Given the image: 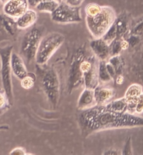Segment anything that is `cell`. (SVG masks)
Returning <instances> with one entry per match:
<instances>
[{"mask_svg":"<svg viewBox=\"0 0 143 155\" xmlns=\"http://www.w3.org/2000/svg\"><path fill=\"white\" fill-rule=\"evenodd\" d=\"M124 81V78L122 76H119L117 79V83L118 84H121Z\"/></svg>","mask_w":143,"mask_h":155,"instance_id":"24","label":"cell"},{"mask_svg":"<svg viewBox=\"0 0 143 155\" xmlns=\"http://www.w3.org/2000/svg\"><path fill=\"white\" fill-rule=\"evenodd\" d=\"M10 154L11 155H23L26 154L25 150L22 148V147H16L12 151L10 152Z\"/></svg>","mask_w":143,"mask_h":155,"instance_id":"22","label":"cell"},{"mask_svg":"<svg viewBox=\"0 0 143 155\" xmlns=\"http://www.w3.org/2000/svg\"><path fill=\"white\" fill-rule=\"evenodd\" d=\"M115 11L111 6H102L101 11L92 18L86 17L88 30L94 38H101L107 34L116 21Z\"/></svg>","mask_w":143,"mask_h":155,"instance_id":"2","label":"cell"},{"mask_svg":"<svg viewBox=\"0 0 143 155\" xmlns=\"http://www.w3.org/2000/svg\"><path fill=\"white\" fill-rule=\"evenodd\" d=\"M56 1H57L58 2H60V3H61L62 2H64V0H56Z\"/></svg>","mask_w":143,"mask_h":155,"instance_id":"26","label":"cell"},{"mask_svg":"<svg viewBox=\"0 0 143 155\" xmlns=\"http://www.w3.org/2000/svg\"><path fill=\"white\" fill-rule=\"evenodd\" d=\"M11 66L12 73L20 80L28 74L27 69L22 58L15 52H12L11 54Z\"/></svg>","mask_w":143,"mask_h":155,"instance_id":"9","label":"cell"},{"mask_svg":"<svg viewBox=\"0 0 143 155\" xmlns=\"http://www.w3.org/2000/svg\"><path fill=\"white\" fill-rule=\"evenodd\" d=\"M79 123L87 132L113 129L131 128L143 126V118L129 113H119L110 110L105 105L82 110Z\"/></svg>","mask_w":143,"mask_h":155,"instance_id":"1","label":"cell"},{"mask_svg":"<svg viewBox=\"0 0 143 155\" xmlns=\"http://www.w3.org/2000/svg\"><path fill=\"white\" fill-rule=\"evenodd\" d=\"M142 93V86L138 84H133L128 87L125 93L126 101H138Z\"/></svg>","mask_w":143,"mask_h":155,"instance_id":"14","label":"cell"},{"mask_svg":"<svg viewBox=\"0 0 143 155\" xmlns=\"http://www.w3.org/2000/svg\"><path fill=\"white\" fill-rule=\"evenodd\" d=\"M27 0H9L3 5V12L13 19H17L29 9Z\"/></svg>","mask_w":143,"mask_h":155,"instance_id":"7","label":"cell"},{"mask_svg":"<svg viewBox=\"0 0 143 155\" xmlns=\"http://www.w3.org/2000/svg\"><path fill=\"white\" fill-rule=\"evenodd\" d=\"M51 19L58 24H70L82 21L80 7L73 6L65 1L60 3L56 10L51 13Z\"/></svg>","mask_w":143,"mask_h":155,"instance_id":"6","label":"cell"},{"mask_svg":"<svg viewBox=\"0 0 143 155\" xmlns=\"http://www.w3.org/2000/svg\"><path fill=\"white\" fill-rule=\"evenodd\" d=\"M104 105L105 107L112 111L119 113H127V101L125 97L109 102Z\"/></svg>","mask_w":143,"mask_h":155,"instance_id":"13","label":"cell"},{"mask_svg":"<svg viewBox=\"0 0 143 155\" xmlns=\"http://www.w3.org/2000/svg\"><path fill=\"white\" fill-rule=\"evenodd\" d=\"M98 78L99 81L103 82H107L111 80L112 76L107 70L104 61H101L98 65Z\"/></svg>","mask_w":143,"mask_h":155,"instance_id":"16","label":"cell"},{"mask_svg":"<svg viewBox=\"0 0 143 155\" xmlns=\"http://www.w3.org/2000/svg\"><path fill=\"white\" fill-rule=\"evenodd\" d=\"M114 90L109 87L98 86L94 89L95 99L97 104L104 105L109 102L114 95Z\"/></svg>","mask_w":143,"mask_h":155,"instance_id":"12","label":"cell"},{"mask_svg":"<svg viewBox=\"0 0 143 155\" xmlns=\"http://www.w3.org/2000/svg\"><path fill=\"white\" fill-rule=\"evenodd\" d=\"M9 1V0H0V2H1L2 5H4L6 3H7Z\"/></svg>","mask_w":143,"mask_h":155,"instance_id":"25","label":"cell"},{"mask_svg":"<svg viewBox=\"0 0 143 155\" xmlns=\"http://www.w3.org/2000/svg\"><path fill=\"white\" fill-rule=\"evenodd\" d=\"M64 41V36L57 32L50 33L42 38L37 50L36 62L39 65L45 64L62 46Z\"/></svg>","mask_w":143,"mask_h":155,"instance_id":"3","label":"cell"},{"mask_svg":"<svg viewBox=\"0 0 143 155\" xmlns=\"http://www.w3.org/2000/svg\"><path fill=\"white\" fill-rule=\"evenodd\" d=\"M13 47L7 45L0 49V61H1V78L3 88L8 96L11 104H13V86L11 66V57L13 52Z\"/></svg>","mask_w":143,"mask_h":155,"instance_id":"4","label":"cell"},{"mask_svg":"<svg viewBox=\"0 0 143 155\" xmlns=\"http://www.w3.org/2000/svg\"><path fill=\"white\" fill-rule=\"evenodd\" d=\"M60 5V2L56 0H43L36 8L40 12L50 13L54 12Z\"/></svg>","mask_w":143,"mask_h":155,"instance_id":"15","label":"cell"},{"mask_svg":"<svg viewBox=\"0 0 143 155\" xmlns=\"http://www.w3.org/2000/svg\"><path fill=\"white\" fill-rule=\"evenodd\" d=\"M102 6L98 5V4L96 3H90L88 4L85 6V12L86 14V17L92 18L94 16L97 15L100 11H101Z\"/></svg>","mask_w":143,"mask_h":155,"instance_id":"18","label":"cell"},{"mask_svg":"<svg viewBox=\"0 0 143 155\" xmlns=\"http://www.w3.org/2000/svg\"><path fill=\"white\" fill-rule=\"evenodd\" d=\"M143 113V92L140 95L138 100L136 109H135V114H141Z\"/></svg>","mask_w":143,"mask_h":155,"instance_id":"20","label":"cell"},{"mask_svg":"<svg viewBox=\"0 0 143 155\" xmlns=\"http://www.w3.org/2000/svg\"><path fill=\"white\" fill-rule=\"evenodd\" d=\"M42 1L43 0H27L29 6L32 7V8H36Z\"/></svg>","mask_w":143,"mask_h":155,"instance_id":"23","label":"cell"},{"mask_svg":"<svg viewBox=\"0 0 143 155\" xmlns=\"http://www.w3.org/2000/svg\"><path fill=\"white\" fill-rule=\"evenodd\" d=\"M37 18L36 11L32 9H28L26 12L16 19V27L20 29H27L34 25Z\"/></svg>","mask_w":143,"mask_h":155,"instance_id":"11","label":"cell"},{"mask_svg":"<svg viewBox=\"0 0 143 155\" xmlns=\"http://www.w3.org/2000/svg\"><path fill=\"white\" fill-rule=\"evenodd\" d=\"M42 39V31L37 27H34L26 33L21 43V53L26 61L32 62L36 59L40 42Z\"/></svg>","mask_w":143,"mask_h":155,"instance_id":"5","label":"cell"},{"mask_svg":"<svg viewBox=\"0 0 143 155\" xmlns=\"http://www.w3.org/2000/svg\"><path fill=\"white\" fill-rule=\"evenodd\" d=\"M0 3H1V2H0ZM1 4H2V3H1Z\"/></svg>","mask_w":143,"mask_h":155,"instance_id":"27","label":"cell"},{"mask_svg":"<svg viewBox=\"0 0 143 155\" xmlns=\"http://www.w3.org/2000/svg\"><path fill=\"white\" fill-rule=\"evenodd\" d=\"M84 1L85 0H65V2L68 4L76 7H80V6L83 3Z\"/></svg>","mask_w":143,"mask_h":155,"instance_id":"21","label":"cell"},{"mask_svg":"<svg viewBox=\"0 0 143 155\" xmlns=\"http://www.w3.org/2000/svg\"><path fill=\"white\" fill-rule=\"evenodd\" d=\"M35 79L33 78L32 76L27 75L22 79H21V86L25 90H29L34 85Z\"/></svg>","mask_w":143,"mask_h":155,"instance_id":"19","label":"cell"},{"mask_svg":"<svg viewBox=\"0 0 143 155\" xmlns=\"http://www.w3.org/2000/svg\"><path fill=\"white\" fill-rule=\"evenodd\" d=\"M90 47L94 54L101 61H104L108 58L111 54L110 46L103 38H95L90 43Z\"/></svg>","mask_w":143,"mask_h":155,"instance_id":"8","label":"cell"},{"mask_svg":"<svg viewBox=\"0 0 143 155\" xmlns=\"http://www.w3.org/2000/svg\"><path fill=\"white\" fill-rule=\"evenodd\" d=\"M96 105H97V103L95 99L94 90L85 88L79 97L78 108L80 110H84L90 109Z\"/></svg>","mask_w":143,"mask_h":155,"instance_id":"10","label":"cell"},{"mask_svg":"<svg viewBox=\"0 0 143 155\" xmlns=\"http://www.w3.org/2000/svg\"><path fill=\"white\" fill-rule=\"evenodd\" d=\"M11 105L4 89L0 88V114L6 112Z\"/></svg>","mask_w":143,"mask_h":155,"instance_id":"17","label":"cell"}]
</instances>
